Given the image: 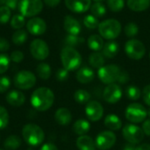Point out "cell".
<instances>
[{"label":"cell","instance_id":"f6af8a7d","mask_svg":"<svg viewBox=\"0 0 150 150\" xmlns=\"http://www.w3.org/2000/svg\"><path fill=\"white\" fill-rule=\"evenodd\" d=\"M142 94L144 103L148 106H150V85H147V86L144 87L143 91H142Z\"/></svg>","mask_w":150,"mask_h":150},{"label":"cell","instance_id":"ac0fdd59","mask_svg":"<svg viewBox=\"0 0 150 150\" xmlns=\"http://www.w3.org/2000/svg\"><path fill=\"white\" fill-rule=\"evenodd\" d=\"M6 102L13 106V107H19L25 103V96L23 93L18 90H11L9 93H7L5 96Z\"/></svg>","mask_w":150,"mask_h":150},{"label":"cell","instance_id":"94428289","mask_svg":"<svg viewBox=\"0 0 150 150\" xmlns=\"http://www.w3.org/2000/svg\"><path fill=\"white\" fill-rule=\"evenodd\" d=\"M0 150H3V149H0Z\"/></svg>","mask_w":150,"mask_h":150},{"label":"cell","instance_id":"4fadbf2b","mask_svg":"<svg viewBox=\"0 0 150 150\" xmlns=\"http://www.w3.org/2000/svg\"><path fill=\"white\" fill-rule=\"evenodd\" d=\"M122 97V89L119 84L107 85L103 91V98L109 103H116Z\"/></svg>","mask_w":150,"mask_h":150},{"label":"cell","instance_id":"7a4b0ae2","mask_svg":"<svg viewBox=\"0 0 150 150\" xmlns=\"http://www.w3.org/2000/svg\"><path fill=\"white\" fill-rule=\"evenodd\" d=\"M61 61L63 68L69 71L78 69L82 64V56L72 47H64L61 51Z\"/></svg>","mask_w":150,"mask_h":150},{"label":"cell","instance_id":"44dd1931","mask_svg":"<svg viewBox=\"0 0 150 150\" xmlns=\"http://www.w3.org/2000/svg\"><path fill=\"white\" fill-rule=\"evenodd\" d=\"M105 126L112 132L119 131L122 127V121L117 115L111 113L105 117Z\"/></svg>","mask_w":150,"mask_h":150},{"label":"cell","instance_id":"30bf717a","mask_svg":"<svg viewBox=\"0 0 150 150\" xmlns=\"http://www.w3.org/2000/svg\"><path fill=\"white\" fill-rule=\"evenodd\" d=\"M125 51L128 57L134 60L142 59L146 53L145 45L139 40L131 39L125 44Z\"/></svg>","mask_w":150,"mask_h":150},{"label":"cell","instance_id":"c3c4849f","mask_svg":"<svg viewBox=\"0 0 150 150\" xmlns=\"http://www.w3.org/2000/svg\"><path fill=\"white\" fill-rule=\"evenodd\" d=\"M142 130L145 135L150 136V118L146 119L142 124Z\"/></svg>","mask_w":150,"mask_h":150},{"label":"cell","instance_id":"8fae6325","mask_svg":"<svg viewBox=\"0 0 150 150\" xmlns=\"http://www.w3.org/2000/svg\"><path fill=\"white\" fill-rule=\"evenodd\" d=\"M116 135L112 131H104L98 134L95 143L96 147L100 150H108L112 149L116 143Z\"/></svg>","mask_w":150,"mask_h":150},{"label":"cell","instance_id":"8d00e7d4","mask_svg":"<svg viewBox=\"0 0 150 150\" xmlns=\"http://www.w3.org/2000/svg\"><path fill=\"white\" fill-rule=\"evenodd\" d=\"M83 24L86 27L90 29H94L96 27H98L99 22H98V19L95 16H93L92 14H90V15L85 16V18L83 19Z\"/></svg>","mask_w":150,"mask_h":150},{"label":"cell","instance_id":"d590c367","mask_svg":"<svg viewBox=\"0 0 150 150\" xmlns=\"http://www.w3.org/2000/svg\"><path fill=\"white\" fill-rule=\"evenodd\" d=\"M107 5L108 8L114 12L120 11L125 5L124 0H107Z\"/></svg>","mask_w":150,"mask_h":150},{"label":"cell","instance_id":"3957f363","mask_svg":"<svg viewBox=\"0 0 150 150\" xmlns=\"http://www.w3.org/2000/svg\"><path fill=\"white\" fill-rule=\"evenodd\" d=\"M22 136L25 141L33 147L40 145L45 139L44 131L35 124H27L22 129Z\"/></svg>","mask_w":150,"mask_h":150},{"label":"cell","instance_id":"52a82bcc","mask_svg":"<svg viewBox=\"0 0 150 150\" xmlns=\"http://www.w3.org/2000/svg\"><path fill=\"white\" fill-rule=\"evenodd\" d=\"M120 68L116 65H104L98 69V75L99 80L106 85L115 83L118 80L119 75L120 73Z\"/></svg>","mask_w":150,"mask_h":150},{"label":"cell","instance_id":"4dcf8cb0","mask_svg":"<svg viewBox=\"0 0 150 150\" xmlns=\"http://www.w3.org/2000/svg\"><path fill=\"white\" fill-rule=\"evenodd\" d=\"M126 95H127V97L129 100L137 101V100H139L141 98L142 91L138 87H136L134 85H130L126 89Z\"/></svg>","mask_w":150,"mask_h":150},{"label":"cell","instance_id":"816d5d0a","mask_svg":"<svg viewBox=\"0 0 150 150\" xmlns=\"http://www.w3.org/2000/svg\"><path fill=\"white\" fill-rule=\"evenodd\" d=\"M44 2H45V4H46L47 6L55 7V6H57V5L60 4L61 0H44Z\"/></svg>","mask_w":150,"mask_h":150},{"label":"cell","instance_id":"f5cc1de1","mask_svg":"<svg viewBox=\"0 0 150 150\" xmlns=\"http://www.w3.org/2000/svg\"><path fill=\"white\" fill-rule=\"evenodd\" d=\"M136 150H150V144L143 143L136 147Z\"/></svg>","mask_w":150,"mask_h":150},{"label":"cell","instance_id":"2e32d148","mask_svg":"<svg viewBox=\"0 0 150 150\" xmlns=\"http://www.w3.org/2000/svg\"><path fill=\"white\" fill-rule=\"evenodd\" d=\"M65 4L71 11L76 13H83L91 8V0H65Z\"/></svg>","mask_w":150,"mask_h":150},{"label":"cell","instance_id":"7402d4cb","mask_svg":"<svg viewBox=\"0 0 150 150\" xmlns=\"http://www.w3.org/2000/svg\"><path fill=\"white\" fill-rule=\"evenodd\" d=\"M76 147L79 150H95L97 148L93 139L88 135L79 136L76 140Z\"/></svg>","mask_w":150,"mask_h":150},{"label":"cell","instance_id":"e575fe53","mask_svg":"<svg viewBox=\"0 0 150 150\" xmlns=\"http://www.w3.org/2000/svg\"><path fill=\"white\" fill-rule=\"evenodd\" d=\"M83 41H84V39L82 37H79L78 35L68 34L65 38V43L67 44V46L72 47V48H74L75 46H77L80 43L83 42Z\"/></svg>","mask_w":150,"mask_h":150},{"label":"cell","instance_id":"60d3db41","mask_svg":"<svg viewBox=\"0 0 150 150\" xmlns=\"http://www.w3.org/2000/svg\"><path fill=\"white\" fill-rule=\"evenodd\" d=\"M11 18V10L5 6H0V23L4 24L9 21Z\"/></svg>","mask_w":150,"mask_h":150},{"label":"cell","instance_id":"ee69618b","mask_svg":"<svg viewBox=\"0 0 150 150\" xmlns=\"http://www.w3.org/2000/svg\"><path fill=\"white\" fill-rule=\"evenodd\" d=\"M10 58L11 61H13L15 63H19L24 59V54H23V52H21L19 50H15V51L11 52Z\"/></svg>","mask_w":150,"mask_h":150},{"label":"cell","instance_id":"11a10c76","mask_svg":"<svg viewBox=\"0 0 150 150\" xmlns=\"http://www.w3.org/2000/svg\"><path fill=\"white\" fill-rule=\"evenodd\" d=\"M5 1L6 0H0V6H3L4 4H5Z\"/></svg>","mask_w":150,"mask_h":150},{"label":"cell","instance_id":"cb8c5ba5","mask_svg":"<svg viewBox=\"0 0 150 150\" xmlns=\"http://www.w3.org/2000/svg\"><path fill=\"white\" fill-rule=\"evenodd\" d=\"M120 50V46L116 42L111 41L105 43L103 48V55L107 58H113L117 56Z\"/></svg>","mask_w":150,"mask_h":150},{"label":"cell","instance_id":"b9f144b4","mask_svg":"<svg viewBox=\"0 0 150 150\" xmlns=\"http://www.w3.org/2000/svg\"><path fill=\"white\" fill-rule=\"evenodd\" d=\"M11 87V80L7 76L0 77V94L5 93Z\"/></svg>","mask_w":150,"mask_h":150},{"label":"cell","instance_id":"681fc988","mask_svg":"<svg viewBox=\"0 0 150 150\" xmlns=\"http://www.w3.org/2000/svg\"><path fill=\"white\" fill-rule=\"evenodd\" d=\"M18 0H6L5 6H7L9 9H15L18 5Z\"/></svg>","mask_w":150,"mask_h":150},{"label":"cell","instance_id":"d6a6232c","mask_svg":"<svg viewBox=\"0 0 150 150\" xmlns=\"http://www.w3.org/2000/svg\"><path fill=\"white\" fill-rule=\"evenodd\" d=\"M91 11L96 18L103 17L106 12V8L102 3H95L91 6Z\"/></svg>","mask_w":150,"mask_h":150},{"label":"cell","instance_id":"5b68a950","mask_svg":"<svg viewBox=\"0 0 150 150\" xmlns=\"http://www.w3.org/2000/svg\"><path fill=\"white\" fill-rule=\"evenodd\" d=\"M125 116L129 122L133 124H139L146 120V118L148 116V111L141 103H134L127 107Z\"/></svg>","mask_w":150,"mask_h":150},{"label":"cell","instance_id":"e0dca14e","mask_svg":"<svg viewBox=\"0 0 150 150\" xmlns=\"http://www.w3.org/2000/svg\"><path fill=\"white\" fill-rule=\"evenodd\" d=\"M63 26L64 29L69 33V34L72 35H78L82 29L79 21L70 15H67L64 18Z\"/></svg>","mask_w":150,"mask_h":150},{"label":"cell","instance_id":"277c9868","mask_svg":"<svg viewBox=\"0 0 150 150\" xmlns=\"http://www.w3.org/2000/svg\"><path fill=\"white\" fill-rule=\"evenodd\" d=\"M98 32L102 38L113 40L117 38L121 32V25L115 19H109L102 21L98 25Z\"/></svg>","mask_w":150,"mask_h":150},{"label":"cell","instance_id":"ab89813d","mask_svg":"<svg viewBox=\"0 0 150 150\" xmlns=\"http://www.w3.org/2000/svg\"><path fill=\"white\" fill-rule=\"evenodd\" d=\"M11 58L6 54H0V74L4 73L10 65Z\"/></svg>","mask_w":150,"mask_h":150},{"label":"cell","instance_id":"6f0895ef","mask_svg":"<svg viewBox=\"0 0 150 150\" xmlns=\"http://www.w3.org/2000/svg\"><path fill=\"white\" fill-rule=\"evenodd\" d=\"M148 116L150 118V108L149 109V111H148Z\"/></svg>","mask_w":150,"mask_h":150},{"label":"cell","instance_id":"8992f818","mask_svg":"<svg viewBox=\"0 0 150 150\" xmlns=\"http://www.w3.org/2000/svg\"><path fill=\"white\" fill-rule=\"evenodd\" d=\"M18 8L22 16L33 17L42 11L43 3L41 0H20Z\"/></svg>","mask_w":150,"mask_h":150},{"label":"cell","instance_id":"603a6c76","mask_svg":"<svg viewBox=\"0 0 150 150\" xmlns=\"http://www.w3.org/2000/svg\"><path fill=\"white\" fill-rule=\"evenodd\" d=\"M91 129V124L85 119H78L73 125V131L79 136L86 135Z\"/></svg>","mask_w":150,"mask_h":150},{"label":"cell","instance_id":"9a60e30c","mask_svg":"<svg viewBox=\"0 0 150 150\" xmlns=\"http://www.w3.org/2000/svg\"><path fill=\"white\" fill-rule=\"evenodd\" d=\"M27 31L33 35L43 34L47 30V24L41 18H33L27 21Z\"/></svg>","mask_w":150,"mask_h":150},{"label":"cell","instance_id":"f35d334b","mask_svg":"<svg viewBox=\"0 0 150 150\" xmlns=\"http://www.w3.org/2000/svg\"><path fill=\"white\" fill-rule=\"evenodd\" d=\"M9 123V114L7 110L0 105V130L4 129Z\"/></svg>","mask_w":150,"mask_h":150},{"label":"cell","instance_id":"db71d44e","mask_svg":"<svg viewBox=\"0 0 150 150\" xmlns=\"http://www.w3.org/2000/svg\"><path fill=\"white\" fill-rule=\"evenodd\" d=\"M123 150H136V147H135V145H134V144L127 143V145H125Z\"/></svg>","mask_w":150,"mask_h":150},{"label":"cell","instance_id":"484cf974","mask_svg":"<svg viewBox=\"0 0 150 150\" xmlns=\"http://www.w3.org/2000/svg\"><path fill=\"white\" fill-rule=\"evenodd\" d=\"M127 6L134 11H143L150 5V0H127Z\"/></svg>","mask_w":150,"mask_h":150},{"label":"cell","instance_id":"7c38bea8","mask_svg":"<svg viewBox=\"0 0 150 150\" xmlns=\"http://www.w3.org/2000/svg\"><path fill=\"white\" fill-rule=\"evenodd\" d=\"M32 56L37 60H44L49 55V48L46 42L41 39H35L30 44Z\"/></svg>","mask_w":150,"mask_h":150},{"label":"cell","instance_id":"91938a15","mask_svg":"<svg viewBox=\"0 0 150 150\" xmlns=\"http://www.w3.org/2000/svg\"><path fill=\"white\" fill-rule=\"evenodd\" d=\"M149 59H150V52H149Z\"/></svg>","mask_w":150,"mask_h":150},{"label":"cell","instance_id":"5bb4252c","mask_svg":"<svg viewBox=\"0 0 150 150\" xmlns=\"http://www.w3.org/2000/svg\"><path fill=\"white\" fill-rule=\"evenodd\" d=\"M85 114L89 120L93 122L99 121L104 114V108L98 101H90L85 107Z\"/></svg>","mask_w":150,"mask_h":150},{"label":"cell","instance_id":"9c48e42d","mask_svg":"<svg viewBox=\"0 0 150 150\" xmlns=\"http://www.w3.org/2000/svg\"><path fill=\"white\" fill-rule=\"evenodd\" d=\"M122 134L128 143L134 145L140 144L143 141L145 135L142 128L134 124H128L125 126L122 129Z\"/></svg>","mask_w":150,"mask_h":150},{"label":"cell","instance_id":"4316f807","mask_svg":"<svg viewBox=\"0 0 150 150\" xmlns=\"http://www.w3.org/2000/svg\"><path fill=\"white\" fill-rule=\"evenodd\" d=\"M105 57L100 52H92L89 57V63L93 68L100 69L105 65Z\"/></svg>","mask_w":150,"mask_h":150},{"label":"cell","instance_id":"9f6ffc18","mask_svg":"<svg viewBox=\"0 0 150 150\" xmlns=\"http://www.w3.org/2000/svg\"><path fill=\"white\" fill-rule=\"evenodd\" d=\"M94 1H96V3H101V2H103L104 0H94Z\"/></svg>","mask_w":150,"mask_h":150},{"label":"cell","instance_id":"f1b7e54d","mask_svg":"<svg viewBox=\"0 0 150 150\" xmlns=\"http://www.w3.org/2000/svg\"><path fill=\"white\" fill-rule=\"evenodd\" d=\"M36 72L39 75V77L44 80H47L50 78L51 76V67L47 63H40L37 65Z\"/></svg>","mask_w":150,"mask_h":150},{"label":"cell","instance_id":"d6986e66","mask_svg":"<svg viewBox=\"0 0 150 150\" xmlns=\"http://www.w3.org/2000/svg\"><path fill=\"white\" fill-rule=\"evenodd\" d=\"M76 78L78 82H80L82 84H87V83L91 82L94 80L95 73L91 68L84 66V67L80 68L77 71Z\"/></svg>","mask_w":150,"mask_h":150},{"label":"cell","instance_id":"83f0119b","mask_svg":"<svg viewBox=\"0 0 150 150\" xmlns=\"http://www.w3.org/2000/svg\"><path fill=\"white\" fill-rule=\"evenodd\" d=\"M21 145V140L17 135H10L4 142V147L6 150H17Z\"/></svg>","mask_w":150,"mask_h":150},{"label":"cell","instance_id":"7bdbcfd3","mask_svg":"<svg viewBox=\"0 0 150 150\" xmlns=\"http://www.w3.org/2000/svg\"><path fill=\"white\" fill-rule=\"evenodd\" d=\"M69 78V71L65 68H60L56 72V79L59 81H65Z\"/></svg>","mask_w":150,"mask_h":150},{"label":"cell","instance_id":"1f68e13d","mask_svg":"<svg viewBox=\"0 0 150 150\" xmlns=\"http://www.w3.org/2000/svg\"><path fill=\"white\" fill-rule=\"evenodd\" d=\"M12 42L16 45H22L27 40V33L24 29H18L12 34Z\"/></svg>","mask_w":150,"mask_h":150},{"label":"cell","instance_id":"7dc6e473","mask_svg":"<svg viewBox=\"0 0 150 150\" xmlns=\"http://www.w3.org/2000/svg\"><path fill=\"white\" fill-rule=\"evenodd\" d=\"M9 49H10V43H9V42L6 39H4V38L0 37V52L7 51Z\"/></svg>","mask_w":150,"mask_h":150},{"label":"cell","instance_id":"6da1fadb","mask_svg":"<svg viewBox=\"0 0 150 150\" xmlns=\"http://www.w3.org/2000/svg\"><path fill=\"white\" fill-rule=\"evenodd\" d=\"M54 101L53 91L47 88H39L32 94V106L39 111H46L50 109Z\"/></svg>","mask_w":150,"mask_h":150},{"label":"cell","instance_id":"ffe728a7","mask_svg":"<svg viewBox=\"0 0 150 150\" xmlns=\"http://www.w3.org/2000/svg\"><path fill=\"white\" fill-rule=\"evenodd\" d=\"M55 121L61 126H67L70 124L72 120V115L69 110L67 108H60L55 111L54 114Z\"/></svg>","mask_w":150,"mask_h":150},{"label":"cell","instance_id":"d4e9b609","mask_svg":"<svg viewBox=\"0 0 150 150\" xmlns=\"http://www.w3.org/2000/svg\"><path fill=\"white\" fill-rule=\"evenodd\" d=\"M88 46L91 50H92L94 52H98L99 50H103L104 48V41L103 38L98 34H91L88 38Z\"/></svg>","mask_w":150,"mask_h":150},{"label":"cell","instance_id":"f546056e","mask_svg":"<svg viewBox=\"0 0 150 150\" xmlns=\"http://www.w3.org/2000/svg\"><path fill=\"white\" fill-rule=\"evenodd\" d=\"M91 94L84 90V89H78L75 92L74 94V99L76 103H80V104H84V103H88L91 101Z\"/></svg>","mask_w":150,"mask_h":150},{"label":"cell","instance_id":"f907efd6","mask_svg":"<svg viewBox=\"0 0 150 150\" xmlns=\"http://www.w3.org/2000/svg\"><path fill=\"white\" fill-rule=\"evenodd\" d=\"M40 150H58V148L53 143H46L42 145Z\"/></svg>","mask_w":150,"mask_h":150},{"label":"cell","instance_id":"836d02e7","mask_svg":"<svg viewBox=\"0 0 150 150\" xmlns=\"http://www.w3.org/2000/svg\"><path fill=\"white\" fill-rule=\"evenodd\" d=\"M25 24V17L22 16L21 14H16L14 15L11 19V26L12 28L15 29H21V27H23Z\"/></svg>","mask_w":150,"mask_h":150},{"label":"cell","instance_id":"680465c9","mask_svg":"<svg viewBox=\"0 0 150 150\" xmlns=\"http://www.w3.org/2000/svg\"><path fill=\"white\" fill-rule=\"evenodd\" d=\"M27 150H33V149H28Z\"/></svg>","mask_w":150,"mask_h":150},{"label":"cell","instance_id":"ba28073f","mask_svg":"<svg viewBox=\"0 0 150 150\" xmlns=\"http://www.w3.org/2000/svg\"><path fill=\"white\" fill-rule=\"evenodd\" d=\"M13 83L17 88L21 90H27L35 85L36 77L30 71H20L14 76Z\"/></svg>","mask_w":150,"mask_h":150},{"label":"cell","instance_id":"74e56055","mask_svg":"<svg viewBox=\"0 0 150 150\" xmlns=\"http://www.w3.org/2000/svg\"><path fill=\"white\" fill-rule=\"evenodd\" d=\"M124 31L127 37H134L138 34L139 27H138L137 24H135L134 22H129L125 26Z\"/></svg>","mask_w":150,"mask_h":150},{"label":"cell","instance_id":"bcb514c9","mask_svg":"<svg viewBox=\"0 0 150 150\" xmlns=\"http://www.w3.org/2000/svg\"><path fill=\"white\" fill-rule=\"evenodd\" d=\"M129 80V74L127 71H121L120 75H119V78H118V82L120 84H126L127 81Z\"/></svg>","mask_w":150,"mask_h":150}]
</instances>
